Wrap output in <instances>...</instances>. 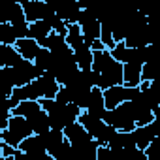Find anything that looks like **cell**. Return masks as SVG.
Returning a JSON list of instances; mask_svg holds the SVG:
<instances>
[{
  "label": "cell",
  "mask_w": 160,
  "mask_h": 160,
  "mask_svg": "<svg viewBox=\"0 0 160 160\" xmlns=\"http://www.w3.org/2000/svg\"><path fill=\"white\" fill-rule=\"evenodd\" d=\"M92 81H94V87H100V89L124 85V64L117 60L109 49L94 51Z\"/></svg>",
  "instance_id": "cell-1"
},
{
  "label": "cell",
  "mask_w": 160,
  "mask_h": 160,
  "mask_svg": "<svg viewBox=\"0 0 160 160\" xmlns=\"http://www.w3.org/2000/svg\"><path fill=\"white\" fill-rule=\"evenodd\" d=\"M53 68L49 73H53L57 79H58V83L60 85H66L70 79L81 70L75 60V53L72 47L64 49V51H58V53H53Z\"/></svg>",
  "instance_id": "cell-2"
},
{
  "label": "cell",
  "mask_w": 160,
  "mask_h": 160,
  "mask_svg": "<svg viewBox=\"0 0 160 160\" xmlns=\"http://www.w3.org/2000/svg\"><path fill=\"white\" fill-rule=\"evenodd\" d=\"M32 134H34V132H32V126H30L28 119L23 117V115L12 113L8 128L0 132V139L6 141V143H10V145H13V147H19L21 141H23L25 138L32 136Z\"/></svg>",
  "instance_id": "cell-3"
},
{
  "label": "cell",
  "mask_w": 160,
  "mask_h": 160,
  "mask_svg": "<svg viewBox=\"0 0 160 160\" xmlns=\"http://www.w3.org/2000/svg\"><path fill=\"white\" fill-rule=\"evenodd\" d=\"M104 121L109 122V124H113L117 130H122V132H132V130L138 126L130 100H128V102H122V104L117 106L115 109H106Z\"/></svg>",
  "instance_id": "cell-4"
},
{
  "label": "cell",
  "mask_w": 160,
  "mask_h": 160,
  "mask_svg": "<svg viewBox=\"0 0 160 160\" xmlns=\"http://www.w3.org/2000/svg\"><path fill=\"white\" fill-rule=\"evenodd\" d=\"M10 68H12V77H13L15 87H23V85L34 81L36 77L42 75V72L38 70V66L34 64V60H28V58H23L19 64L10 66Z\"/></svg>",
  "instance_id": "cell-5"
},
{
  "label": "cell",
  "mask_w": 160,
  "mask_h": 160,
  "mask_svg": "<svg viewBox=\"0 0 160 160\" xmlns=\"http://www.w3.org/2000/svg\"><path fill=\"white\" fill-rule=\"evenodd\" d=\"M79 25H81V30H83V36H85V43L87 45H91L92 40H98L100 38L102 23H100L98 15L91 8H83L81 17H79Z\"/></svg>",
  "instance_id": "cell-6"
},
{
  "label": "cell",
  "mask_w": 160,
  "mask_h": 160,
  "mask_svg": "<svg viewBox=\"0 0 160 160\" xmlns=\"http://www.w3.org/2000/svg\"><path fill=\"white\" fill-rule=\"evenodd\" d=\"M21 151H25L30 160H53L47 152V145L43 141V136L42 134H32L28 138H25L19 145Z\"/></svg>",
  "instance_id": "cell-7"
},
{
  "label": "cell",
  "mask_w": 160,
  "mask_h": 160,
  "mask_svg": "<svg viewBox=\"0 0 160 160\" xmlns=\"http://www.w3.org/2000/svg\"><path fill=\"white\" fill-rule=\"evenodd\" d=\"M23 8H25V15H27L28 23L40 21V19H47L53 13H57V10L49 2H43V0H28V2L23 4Z\"/></svg>",
  "instance_id": "cell-8"
},
{
  "label": "cell",
  "mask_w": 160,
  "mask_h": 160,
  "mask_svg": "<svg viewBox=\"0 0 160 160\" xmlns=\"http://www.w3.org/2000/svg\"><path fill=\"white\" fill-rule=\"evenodd\" d=\"M132 138H134L136 145H138L139 149H143V151H145V149L151 145V141H152L156 136H154L152 124L149 122V124H138V126L132 130Z\"/></svg>",
  "instance_id": "cell-9"
},
{
  "label": "cell",
  "mask_w": 160,
  "mask_h": 160,
  "mask_svg": "<svg viewBox=\"0 0 160 160\" xmlns=\"http://www.w3.org/2000/svg\"><path fill=\"white\" fill-rule=\"evenodd\" d=\"M15 47L19 49V53H21L25 58L34 60V58L38 57V53L42 51V47H43V45H42L38 40H34V38L27 36V38H19V40H17V43H15Z\"/></svg>",
  "instance_id": "cell-10"
},
{
  "label": "cell",
  "mask_w": 160,
  "mask_h": 160,
  "mask_svg": "<svg viewBox=\"0 0 160 160\" xmlns=\"http://www.w3.org/2000/svg\"><path fill=\"white\" fill-rule=\"evenodd\" d=\"M106 109H108V106H106V98H104V89L92 87V92H91V98H89L87 111H91L92 115H98V117L104 119Z\"/></svg>",
  "instance_id": "cell-11"
},
{
  "label": "cell",
  "mask_w": 160,
  "mask_h": 160,
  "mask_svg": "<svg viewBox=\"0 0 160 160\" xmlns=\"http://www.w3.org/2000/svg\"><path fill=\"white\" fill-rule=\"evenodd\" d=\"M143 64L139 62H124V85L126 87H139L143 77H141Z\"/></svg>",
  "instance_id": "cell-12"
},
{
  "label": "cell",
  "mask_w": 160,
  "mask_h": 160,
  "mask_svg": "<svg viewBox=\"0 0 160 160\" xmlns=\"http://www.w3.org/2000/svg\"><path fill=\"white\" fill-rule=\"evenodd\" d=\"M25 57L19 53V49L15 45H8V43H0V66H15L23 60Z\"/></svg>",
  "instance_id": "cell-13"
},
{
  "label": "cell",
  "mask_w": 160,
  "mask_h": 160,
  "mask_svg": "<svg viewBox=\"0 0 160 160\" xmlns=\"http://www.w3.org/2000/svg\"><path fill=\"white\" fill-rule=\"evenodd\" d=\"M30 126H32V132L34 134H45L49 128H51V121H49V113L42 108L38 109L36 113H32L30 117H27Z\"/></svg>",
  "instance_id": "cell-14"
},
{
  "label": "cell",
  "mask_w": 160,
  "mask_h": 160,
  "mask_svg": "<svg viewBox=\"0 0 160 160\" xmlns=\"http://www.w3.org/2000/svg\"><path fill=\"white\" fill-rule=\"evenodd\" d=\"M51 32H53V28L49 27V23H47L45 19L32 21V23L28 25V36L34 38V40H38L42 45H45V40H47V36H49Z\"/></svg>",
  "instance_id": "cell-15"
},
{
  "label": "cell",
  "mask_w": 160,
  "mask_h": 160,
  "mask_svg": "<svg viewBox=\"0 0 160 160\" xmlns=\"http://www.w3.org/2000/svg\"><path fill=\"white\" fill-rule=\"evenodd\" d=\"M75 53V60L79 64V68L81 70H92V62H94V51L91 49V45L83 43L73 49Z\"/></svg>",
  "instance_id": "cell-16"
},
{
  "label": "cell",
  "mask_w": 160,
  "mask_h": 160,
  "mask_svg": "<svg viewBox=\"0 0 160 160\" xmlns=\"http://www.w3.org/2000/svg\"><path fill=\"white\" fill-rule=\"evenodd\" d=\"M66 42L72 49L79 47L85 43V36H83V30H81V25L79 23H72L68 25V34H66Z\"/></svg>",
  "instance_id": "cell-17"
},
{
  "label": "cell",
  "mask_w": 160,
  "mask_h": 160,
  "mask_svg": "<svg viewBox=\"0 0 160 160\" xmlns=\"http://www.w3.org/2000/svg\"><path fill=\"white\" fill-rule=\"evenodd\" d=\"M53 51L51 49H47V47H42V51L38 53V57L34 58V64L38 66V70L42 72V73H45V72H51V68H53Z\"/></svg>",
  "instance_id": "cell-18"
},
{
  "label": "cell",
  "mask_w": 160,
  "mask_h": 160,
  "mask_svg": "<svg viewBox=\"0 0 160 160\" xmlns=\"http://www.w3.org/2000/svg\"><path fill=\"white\" fill-rule=\"evenodd\" d=\"M43 47H47V49H51L53 53H58V51H64V49H68L70 45H68V42H66V36H62V34H58V32H51L49 36H47V40H45V45Z\"/></svg>",
  "instance_id": "cell-19"
},
{
  "label": "cell",
  "mask_w": 160,
  "mask_h": 160,
  "mask_svg": "<svg viewBox=\"0 0 160 160\" xmlns=\"http://www.w3.org/2000/svg\"><path fill=\"white\" fill-rule=\"evenodd\" d=\"M42 108H43V106H42L40 100H23V102H19V104L15 106V109H13L12 113L23 115V117H30L32 113H36V111L42 109Z\"/></svg>",
  "instance_id": "cell-20"
},
{
  "label": "cell",
  "mask_w": 160,
  "mask_h": 160,
  "mask_svg": "<svg viewBox=\"0 0 160 160\" xmlns=\"http://www.w3.org/2000/svg\"><path fill=\"white\" fill-rule=\"evenodd\" d=\"M17 32L13 28L12 23H0V43H8V45H15L17 43Z\"/></svg>",
  "instance_id": "cell-21"
},
{
  "label": "cell",
  "mask_w": 160,
  "mask_h": 160,
  "mask_svg": "<svg viewBox=\"0 0 160 160\" xmlns=\"http://www.w3.org/2000/svg\"><path fill=\"white\" fill-rule=\"evenodd\" d=\"M111 51V55L117 58V60H121L122 64L124 62H128L130 60V57H132V47H128L124 42H117L115 43V47L113 49H109Z\"/></svg>",
  "instance_id": "cell-22"
},
{
  "label": "cell",
  "mask_w": 160,
  "mask_h": 160,
  "mask_svg": "<svg viewBox=\"0 0 160 160\" xmlns=\"http://www.w3.org/2000/svg\"><path fill=\"white\" fill-rule=\"evenodd\" d=\"M45 21L49 23V27H51L55 32H58V34H62V36H66V34H68V23H66L58 13H53V15H51V17H47Z\"/></svg>",
  "instance_id": "cell-23"
},
{
  "label": "cell",
  "mask_w": 160,
  "mask_h": 160,
  "mask_svg": "<svg viewBox=\"0 0 160 160\" xmlns=\"http://www.w3.org/2000/svg\"><path fill=\"white\" fill-rule=\"evenodd\" d=\"M160 75V62H145L143 70H141V77L143 81H152Z\"/></svg>",
  "instance_id": "cell-24"
},
{
  "label": "cell",
  "mask_w": 160,
  "mask_h": 160,
  "mask_svg": "<svg viewBox=\"0 0 160 160\" xmlns=\"http://www.w3.org/2000/svg\"><path fill=\"white\" fill-rule=\"evenodd\" d=\"M145 152H147L149 160H160V136H156L151 141V145L145 149Z\"/></svg>",
  "instance_id": "cell-25"
},
{
  "label": "cell",
  "mask_w": 160,
  "mask_h": 160,
  "mask_svg": "<svg viewBox=\"0 0 160 160\" xmlns=\"http://www.w3.org/2000/svg\"><path fill=\"white\" fill-rule=\"evenodd\" d=\"M58 102H62V104H70L72 102V94H70V89L66 87V85H60V89H58V92H57V96H55Z\"/></svg>",
  "instance_id": "cell-26"
},
{
  "label": "cell",
  "mask_w": 160,
  "mask_h": 160,
  "mask_svg": "<svg viewBox=\"0 0 160 160\" xmlns=\"http://www.w3.org/2000/svg\"><path fill=\"white\" fill-rule=\"evenodd\" d=\"M91 49H92V51H102V49H108V47H106V43H104V42L98 38V40H92V43H91Z\"/></svg>",
  "instance_id": "cell-27"
},
{
  "label": "cell",
  "mask_w": 160,
  "mask_h": 160,
  "mask_svg": "<svg viewBox=\"0 0 160 160\" xmlns=\"http://www.w3.org/2000/svg\"><path fill=\"white\" fill-rule=\"evenodd\" d=\"M154 119H158V121H160V106H156V108H154Z\"/></svg>",
  "instance_id": "cell-28"
}]
</instances>
